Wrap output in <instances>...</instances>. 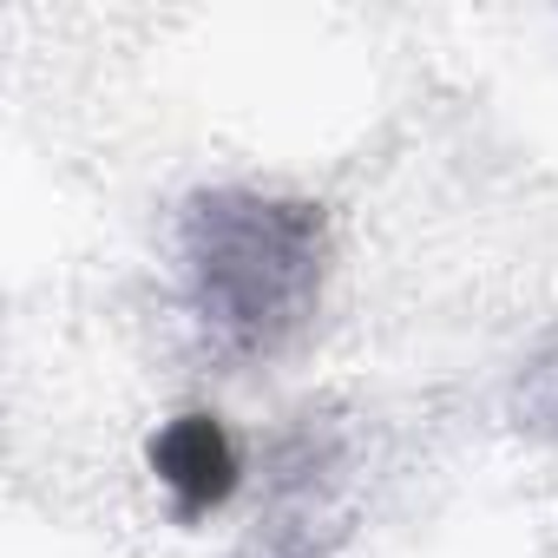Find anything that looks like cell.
<instances>
[{
	"instance_id": "1",
	"label": "cell",
	"mask_w": 558,
	"mask_h": 558,
	"mask_svg": "<svg viewBox=\"0 0 558 558\" xmlns=\"http://www.w3.org/2000/svg\"><path fill=\"white\" fill-rule=\"evenodd\" d=\"M191 230L197 296L230 342L269 349L303 323V303L316 290V210L269 197H210L197 204Z\"/></svg>"
},
{
	"instance_id": "2",
	"label": "cell",
	"mask_w": 558,
	"mask_h": 558,
	"mask_svg": "<svg viewBox=\"0 0 558 558\" xmlns=\"http://www.w3.org/2000/svg\"><path fill=\"white\" fill-rule=\"evenodd\" d=\"M151 466H158V480L178 493L184 512H210V506H223L230 486H236V447H230V434H223L217 414H178V421L151 440Z\"/></svg>"
}]
</instances>
